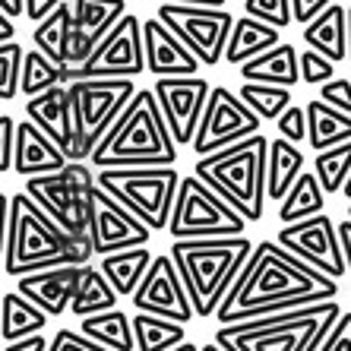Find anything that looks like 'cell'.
<instances>
[{
  "instance_id": "27",
  "label": "cell",
  "mask_w": 351,
  "mask_h": 351,
  "mask_svg": "<svg viewBox=\"0 0 351 351\" xmlns=\"http://www.w3.org/2000/svg\"><path fill=\"white\" fill-rule=\"evenodd\" d=\"M70 41H73V0H64V3L51 10L41 23H35L32 45L45 51L54 64L64 66V76H66V66H70Z\"/></svg>"
},
{
  "instance_id": "36",
  "label": "cell",
  "mask_w": 351,
  "mask_h": 351,
  "mask_svg": "<svg viewBox=\"0 0 351 351\" xmlns=\"http://www.w3.org/2000/svg\"><path fill=\"white\" fill-rule=\"evenodd\" d=\"M313 171H317L326 193H342V187L351 178V139L348 143H339V146L319 149L317 162H313Z\"/></svg>"
},
{
  "instance_id": "39",
  "label": "cell",
  "mask_w": 351,
  "mask_h": 351,
  "mask_svg": "<svg viewBox=\"0 0 351 351\" xmlns=\"http://www.w3.org/2000/svg\"><path fill=\"white\" fill-rule=\"evenodd\" d=\"M244 3V13L256 19H266V23L278 25V29H288L294 19V3L291 0H241Z\"/></svg>"
},
{
  "instance_id": "4",
  "label": "cell",
  "mask_w": 351,
  "mask_h": 351,
  "mask_svg": "<svg viewBox=\"0 0 351 351\" xmlns=\"http://www.w3.org/2000/svg\"><path fill=\"white\" fill-rule=\"evenodd\" d=\"M254 241L247 234L228 237H174L171 256L187 282L196 317H215L219 304L231 291L244 263L254 254Z\"/></svg>"
},
{
  "instance_id": "5",
  "label": "cell",
  "mask_w": 351,
  "mask_h": 351,
  "mask_svg": "<svg viewBox=\"0 0 351 351\" xmlns=\"http://www.w3.org/2000/svg\"><path fill=\"white\" fill-rule=\"evenodd\" d=\"M266 165H269V143L266 136H254L231 143V146L199 156L193 171L209 180L231 206L247 215V221H260L266 213Z\"/></svg>"
},
{
  "instance_id": "44",
  "label": "cell",
  "mask_w": 351,
  "mask_h": 351,
  "mask_svg": "<svg viewBox=\"0 0 351 351\" xmlns=\"http://www.w3.org/2000/svg\"><path fill=\"white\" fill-rule=\"evenodd\" d=\"M319 351H351V311L339 313V319L329 326Z\"/></svg>"
},
{
  "instance_id": "50",
  "label": "cell",
  "mask_w": 351,
  "mask_h": 351,
  "mask_svg": "<svg viewBox=\"0 0 351 351\" xmlns=\"http://www.w3.org/2000/svg\"><path fill=\"white\" fill-rule=\"evenodd\" d=\"M339 234H342V250H345V260H348V276H351V215L339 225Z\"/></svg>"
},
{
  "instance_id": "20",
  "label": "cell",
  "mask_w": 351,
  "mask_h": 351,
  "mask_svg": "<svg viewBox=\"0 0 351 351\" xmlns=\"http://www.w3.org/2000/svg\"><path fill=\"white\" fill-rule=\"evenodd\" d=\"M143 41H146V66L152 76H190L203 66V60L187 48V41L162 16L143 23Z\"/></svg>"
},
{
  "instance_id": "51",
  "label": "cell",
  "mask_w": 351,
  "mask_h": 351,
  "mask_svg": "<svg viewBox=\"0 0 351 351\" xmlns=\"http://www.w3.org/2000/svg\"><path fill=\"white\" fill-rule=\"evenodd\" d=\"M0 13H7V16H25V0H0Z\"/></svg>"
},
{
  "instance_id": "26",
  "label": "cell",
  "mask_w": 351,
  "mask_h": 351,
  "mask_svg": "<svg viewBox=\"0 0 351 351\" xmlns=\"http://www.w3.org/2000/svg\"><path fill=\"white\" fill-rule=\"evenodd\" d=\"M278 41H282V29H278V25L244 13L241 19H234V29H231L225 60L234 64V66H241L244 60H250V58H256V54H263V51L276 48Z\"/></svg>"
},
{
  "instance_id": "29",
  "label": "cell",
  "mask_w": 351,
  "mask_h": 351,
  "mask_svg": "<svg viewBox=\"0 0 351 351\" xmlns=\"http://www.w3.org/2000/svg\"><path fill=\"white\" fill-rule=\"evenodd\" d=\"M307 123H311L307 143H311L313 152L351 139V114L342 111V108L329 105V101H323V98H311L307 101Z\"/></svg>"
},
{
  "instance_id": "16",
  "label": "cell",
  "mask_w": 351,
  "mask_h": 351,
  "mask_svg": "<svg viewBox=\"0 0 351 351\" xmlns=\"http://www.w3.org/2000/svg\"><path fill=\"white\" fill-rule=\"evenodd\" d=\"M156 95L158 105H162L165 117H168V127H171L174 139L180 146H193V136L199 130V121H203V111L209 105V95H213V82L203 80V76H156Z\"/></svg>"
},
{
  "instance_id": "41",
  "label": "cell",
  "mask_w": 351,
  "mask_h": 351,
  "mask_svg": "<svg viewBox=\"0 0 351 351\" xmlns=\"http://www.w3.org/2000/svg\"><path fill=\"white\" fill-rule=\"evenodd\" d=\"M278 133L294 143H304L307 139V130H311V123H307V105L298 108V105H288L282 114H278Z\"/></svg>"
},
{
  "instance_id": "37",
  "label": "cell",
  "mask_w": 351,
  "mask_h": 351,
  "mask_svg": "<svg viewBox=\"0 0 351 351\" xmlns=\"http://www.w3.org/2000/svg\"><path fill=\"white\" fill-rule=\"evenodd\" d=\"M66 82L64 76V66L54 64V60L45 54L41 48L25 51V60H23V95H38V92L51 89V86H60Z\"/></svg>"
},
{
  "instance_id": "9",
  "label": "cell",
  "mask_w": 351,
  "mask_h": 351,
  "mask_svg": "<svg viewBox=\"0 0 351 351\" xmlns=\"http://www.w3.org/2000/svg\"><path fill=\"white\" fill-rule=\"evenodd\" d=\"M244 228L247 215L231 206L209 180H203L196 171L180 178L174 213L168 221L171 237H228L244 234Z\"/></svg>"
},
{
  "instance_id": "23",
  "label": "cell",
  "mask_w": 351,
  "mask_h": 351,
  "mask_svg": "<svg viewBox=\"0 0 351 351\" xmlns=\"http://www.w3.org/2000/svg\"><path fill=\"white\" fill-rule=\"evenodd\" d=\"M304 45L323 51L335 64L348 60V7H342L335 0L323 13H317L311 23H304Z\"/></svg>"
},
{
  "instance_id": "30",
  "label": "cell",
  "mask_w": 351,
  "mask_h": 351,
  "mask_svg": "<svg viewBox=\"0 0 351 351\" xmlns=\"http://www.w3.org/2000/svg\"><path fill=\"white\" fill-rule=\"evenodd\" d=\"M156 256L146 250V244L139 247H127V250H114V254H105L98 256V266L111 278V285L121 291V298H133V291L139 288L146 269L152 266Z\"/></svg>"
},
{
  "instance_id": "45",
  "label": "cell",
  "mask_w": 351,
  "mask_h": 351,
  "mask_svg": "<svg viewBox=\"0 0 351 351\" xmlns=\"http://www.w3.org/2000/svg\"><path fill=\"white\" fill-rule=\"evenodd\" d=\"M3 269L13 263V250H16V209H13V196L3 193Z\"/></svg>"
},
{
  "instance_id": "11",
  "label": "cell",
  "mask_w": 351,
  "mask_h": 351,
  "mask_svg": "<svg viewBox=\"0 0 351 351\" xmlns=\"http://www.w3.org/2000/svg\"><path fill=\"white\" fill-rule=\"evenodd\" d=\"M156 16H162L180 38L187 41V48L203 60V66H215L225 60L231 29H234V16H231L225 7L162 0L156 10Z\"/></svg>"
},
{
  "instance_id": "48",
  "label": "cell",
  "mask_w": 351,
  "mask_h": 351,
  "mask_svg": "<svg viewBox=\"0 0 351 351\" xmlns=\"http://www.w3.org/2000/svg\"><path fill=\"white\" fill-rule=\"evenodd\" d=\"M51 348V339H45L41 332H32V335H23L16 342L3 345V351H48Z\"/></svg>"
},
{
  "instance_id": "28",
  "label": "cell",
  "mask_w": 351,
  "mask_h": 351,
  "mask_svg": "<svg viewBox=\"0 0 351 351\" xmlns=\"http://www.w3.org/2000/svg\"><path fill=\"white\" fill-rule=\"evenodd\" d=\"M301 174H304V152L298 149L294 139L278 133V139L269 143V165H266V193H269V199L282 203Z\"/></svg>"
},
{
  "instance_id": "43",
  "label": "cell",
  "mask_w": 351,
  "mask_h": 351,
  "mask_svg": "<svg viewBox=\"0 0 351 351\" xmlns=\"http://www.w3.org/2000/svg\"><path fill=\"white\" fill-rule=\"evenodd\" d=\"M48 351H105V348H101L92 335L82 332V329L80 332H76V329H60V332L51 339Z\"/></svg>"
},
{
  "instance_id": "22",
  "label": "cell",
  "mask_w": 351,
  "mask_h": 351,
  "mask_svg": "<svg viewBox=\"0 0 351 351\" xmlns=\"http://www.w3.org/2000/svg\"><path fill=\"white\" fill-rule=\"evenodd\" d=\"M70 162L64 149L41 130L35 121H19L16 130V158H13V171L23 174V178H32V174H48V171H60L64 165Z\"/></svg>"
},
{
  "instance_id": "57",
  "label": "cell",
  "mask_w": 351,
  "mask_h": 351,
  "mask_svg": "<svg viewBox=\"0 0 351 351\" xmlns=\"http://www.w3.org/2000/svg\"><path fill=\"white\" fill-rule=\"evenodd\" d=\"M348 215H351V199H348Z\"/></svg>"
},
{
  "instance_id": "53",
  "label": "cell",
  "mask_w": 351,
  "mask_h": 351,
  "mask_svg": "<svg viewBox=\"0 0 351 351\" xmlns=\"http://www.w3.org/2000/svg\"><path fill=\"white\" fill-rule=\"evenodd\" d=\"M162 3V0H158ZM174 3H206V7H225L228 0H174Z\"/></svg>"
},
{
  "instance_id": "17",
  "label": "cell",
  "mask_w": 351,
  "mask_h": 351,
  "mask_svg": "<svg viewBox=\"0 0 351 351\" xmlns=\"http://www.w3.org/2000/svg\"><path fill=\"white\" fill-rule=\"evenodd\" d=\"M133 307L136 311H149V313H162V317L180 319V323H190L196 317V307L190 301L187 282L178 269V260L168 254H158L152 260V266L146 269L139 288L133 291Z\"/></svg>"
},
{
  "instance_id": "3",
  "label": "cell",
  "mask_w": 351,
  "mask_h": 351,
  "mask_svg": "<svg viewBox=\"0 0 351 351\" xmlns=\"http://www.w3.org/2000/svg\"><path fill=\"white\" fill-rule=\"evenodd\" d=\"M339 313H342V307L335 298L301 304L291 311L221 323L215 332V342L225 351H319Z\"/></svg>"
},
{
  "instance_id": "54",
  "label": "cell",
  "mask_w": 351,
  "mask_h": 351,
  "mask_svg": "<svg viewBox=\"0 0 351 351\" xmlns=\"http://www.w3.org/2000/svg\"><path fill=\"white\" fill-rule=\"evenodd\" d=\"M174 351H199V348H196L193 342H187V339H184V342H180V345H178V348H174Z\"/></svg>"
},
{
  "instance_id": "13",
  "label": "cell",
  "mask_w": 351,
  "mask_h": 351,
  "mask_svg": "<svg viewBox=\"0 0 351 351\" xmlns=\"http://www.w3.org/2000/svg\"><path fill=\"white\" fill-rule=\"evenodd\" d=\"M146 66V41H143V23L133 13H123V19L98 41L92 58L76 70H66V82L89 80V76H130L136 80Z\"/></svg>"
},
{
  "instance_id": "49",
  "label": "cell",
  "mask_w": 351,
  "mask_h": 351,
  "mask_svg": "<svg viewBox=\"0 0 351 351\" xmlns=\"http://www.w3.org/2000/svg\"><path fill=\"white\" fill-rule=\"evenodd\" d=\"M64 0H25V16L32 19V23H41V19L48 16L54 7H60Z\"/></svg>"
},
{
  "instance_id": "18",
  "label": "cell",
  "mask_w": 351,
  "mask_h": 351,
  "mask_svg": "<svg viewBox=\"0 0 351 351\" xmlns=\"http://www.w3.org/2000/svg\"><path fill=\"white\" fill-rule=\"evenodd\" d=\"M123 0H73V41H70V66L76 70L92 58L98 41L123 19Z\"/></svg>"
},
{
  "instance_id": "40",
  "label": "cell",
  "mask_w": 351,
  "mask_h": 351,
  "mask_svg": "<svg viewBox=\"0 0 351 351\" xmlns=\"http://www.w3.org/2000/svg\"><path fill=\"white\" fill-rule=\"evenodd\" d=\"M335 76V60L326 58L323 51L317 48H307L301 51V82L307 86H323Z\"/></svg>"
},
{
  "instance_id": "7",
  "label": "cell",
  "mask_w": 351,
  "mask_h": 351,
  "mask_svg": "<svg viewBox=\"0 0 351 351\" xmlns=\"http://www.w3.org/2000/svg\"><path fill=\"white\" fill-rule=\"evenodd\" d=\"M98 184L114 193L127 209L152 225V231H168L178 199L180 174L174 165H114L98 168Z\"/></svg>"
},
{
  "instance_id": "35",
  "label": "cell",
  "mask_w": 351,
  "mask_h": 351,
  "mask_svg": "<svg viewBox=\"0 0 351 351\" xmlns=\"http://www.w3.org/2000/svg\"><path fill=\"white\" fill-rule=\"evenodd\" d=\"M241 98L254 108L263 121H278V114L291 105V86L244 80V86H241Z\"/></svg>"
},
{
  "instance_id": "14",
  "label": "cell",
  "mask_w": 351,
  "mask_h": 351,
  "mask_svg": "<svg viewBox=\"0 0 351 351\" xmlns=\"http://www.w3.org/2000/svg\"><path fill=\"white\" fill-rule=\"evenodd\" d=\"M276 241L282 247H288L294 256L313 263V266L323 269L326 276H332V278L348 276L342 234H339V225H335L326 213H317L301 221H288V225L278 228Z\"/></svg>"
},
{
  "instance_id": "38",
  "label": "cell",
  "mask_w": 351,
  "mask_h": 351,
  "mask_svg": "<svg viewBox=\"0 0 351 351\" xmlns=\"http://www.w3.org/2000/svg\"><path fill=\"white\" fill-rule=\"evenodd\" d=\"M23 60L25 51L16 38L0 41V101L3 105H10L16 92L23 89Z\"/></svg>"
},
{
  "instance_id": "32",
  "label": "cell",
  "mask_w": 351,
  "mask_h": 351,
  "mask_svg": "<svg viewBox=\"0 0 351 351\" xmlns=\"http://www.w3.org/2000/svg\"><path fill=\"white\" fill-rule=\"evenodd\" d=\"M82 332L92 335L105 351H136V335H133V319L123 311L111 307L101 313L82 317Z\"/></svg>"
},
{
  "instance_id": "21",
  "label": "cell",
  "mask_w": 351,
  "mask_h": 351,
  "mask_svg": "<svg viewBox=\"0 0 351 351\" xmlns=\"http://www.w3.org/2000/svg\"><path fill=\"white\" fill-rule=\"evenodd\" d=\"M86 263H60V266H48V269H35L16 278V288L32 298L41 311H48L51 317L70 311L73 294L82 282Z\"/></svg>"
},
{
  "instance_id": "12",
  "label": "cell",
  "mask_w": 351,
  "mask_h": 351,
  "mask_svg": "<svg viewBox=\"0 0 351 351\" xmlns=\"http://www.w3.org/2000/svg\"><path fill=\"white\" fill-rule=\"evenodd\" d=\"M260 123L263 117L241 98V92H231L228 86H213L209 105H206L199 130L193 136V152L196 156L219 152L231 143H241V139L260 133Z\"/></svg>"
},
{
  "instance_id": "15",
  "label": "cell",
  "mask_w": 351,
  "mask_h": 351,
  "mask_svg": "<svg viewBox=\"0 0 351 351\" xmlns=\"http://www.w3.org/2000/svg\"><path fill=\"white\" fill-rule=\"evenodd\" d=\"M89 231H92L95 256L149 244V237H152V225L139 219L133 209H127V206H123L114 193H108L101 184H98L95 193H92Z\"/></svg>"
},
{
  "instance_id": "52",
  "label": "cell",
  "mask_w": 351,
  "mask_h": 351,
  "mask_svg": "<svg viewBox=\"0 0 351 351\" xmlns=\"http://www.w3.org/2000/svg\"><path fill=\"white\" fill-rule=\"evenodd\" d=\"M16 38V29H13V16L0 13V41H13Z\"/></svg>"
},
{
  "instance_id": "25",
  "label": "cell",
  "mask_w": 351,
  "mask_h": 351,
  "mask_svg": "<svg viewBox=\"0 0 351 351\" xmlns=\"http://www.w3.org/2000/svg\"><path fill=\"white\" fill-rule=\"evenodd\" d=\"M51 313L41 311L38 304L32 298H25L23 291H3L0 298V339L3 345L16 342L23 335H32V332H45L48 326Z\"/></svg>"
},
{
  "instance_id": "1",
  "label": "cell",
  "mask_w": 351,
  "mask_h": 351,
  "mask_svg": "<svg viewBox=\"0 0 351 351\" xmlns=\"http://www.w3.org/2000/svg\"><path fill=\"white\" fill-rule=\"evenodd\" d=\"M335 294H339V278L294 256L278 241H260L250 260L244 263L241 276L234 278L231 291L225 294V301L219 304L215 319L237 323L260 313H278L301 304L329 301Z\"/></svg>"
},
{
  "instance_id": "24",
  "label": "cell",
  "mask_w": 351,
  "mask_h": 351,
  "mask_svg": "<svg viewBox=\"0 0 351 351\" xmlns=\"http://www.w3.org/2000/svg\"><path fill=\"white\" fill-rule=\"evenodd\" d=\"M241 76H244V80H254V82L298 86V82H301V54L294 51V45L278 41L276 48L244 60V64H241Z\"/></svg>"
},
{
  "instance_id": "2",
  "label": "cell",
  "mask_w": 351,
  "mask_h": 351,
  "mask_svg": "<svg viewBox=\"0 0 351 351\" xmlns=\"http://www.w3.org/2000/svg\"><path fill=\"white\" fill-rule=\"evenodd\" d=\"M178 139L168 117L158 105L156 89H139L130 105L121 111L111 130L92 149L89 165L114 168V165H174L178 162Z\"/></svg>"
},
{
  "instance_id": "47",
  "label": "cell",
  "mask_w": 351,
  "mask_h": 351,
  "mask_svg": "<svg viewBox=\"0 0 351 351\" xmlns=\"http://www.w3.org/2000/svg\"><path fill=\"white\" fill-rule=\"evenodd\" d=\"M294 3V23H311L317 13H323V10L329 7V3H335V0H291Z\"/></svg>"
},
{
  "instance_id": "55",
  "label": "cell",
  "mask_w": 351,
  "mask_h": 351,
  "mask_svg": "<svg viewBox=\"0 0 351 351\" xmlns=\"http://www.w3.org/2000/svg\"><path fill=\"white\" fill-rule=\"evenodd\" d=\"M348 64H351V7H348Z\"/></svg>"
},
{
  "instance_id": "10",
  "label": "cell",
  "mask_w": 351,
  "mask_h": 351,
  "mask_svg": "<svg viewBox=\"0 0 351 351\" xmlns=\"http://www.w3.org/2000/svg\"><path fill=\"white\" fill-rule=\"evenodd\" d=\"M70 92L76 114V162H89L98 139L111 130L139 89L130 76H89L70 82Z\"/></svg>"
},
{
  "instance_id": "8",
  "label": "cell",
  "mask_w": 351,
  "mask_h": 351,
  "mask_svg": "<svg viewBox=\"0 0 351 351\" xmlns=\"http://www.w3.org/2000/svg\"><path fill=\"white\" fill-rule=\"evenodd\" d=\"M98 187V174L89 171L86 162H70L60 171L48 174H32L25 178V193L32 196L35 203L58 221L64 231L92 244V231H89V209H92V193Z\"/></svg>"
},
{
  "instance_id": "56",
  "label": "cell",
  "mask_w": 351,
  "mask_h": 351,
  "mask_svg": "<svg viewBox=\"0 0 351 351\" xmlns=\"http://www.w3.org/2000/svg\"><path fill=\"white\" fill-rule=\"evenodd\" d=\"M342 193H345V196H348V199H351V178H348V184H345V187H342Z\"/></svg>"
},
{
  "instance_id": "34",
  "label": "cell",
  "mask_w": 351,
  "mask_h": 351,
  "mask_svg": "<svg viewBox=\"0 0 351 351\" xmlns=\"http://www.w3.org/2000/svg\"><path fill=\"white\" fill-rule=\"evenodd\" d=\"M323 206H326V190L319 184L317 171H304L294 180V187L285 193L282 206H278V221L288 225V221L311 219V215L323 213Z\"/></svg>"
},
{
  "instance_id": "19",
  "label": "cell",
  "mask_w": 351,
  "mask_h": 351,
  "mask_svg": "<svg viewBox=\"0 0 351 351\" xmlns=\"http://www.w3.org/2000/svg\"><path fill=\"white\" fill-rule=\"evenodd\" d=\"M25 117L35 121L48 133L70 158H76V114H73V92L70 82L51 86V89L29 95L25 101Z\"/></svg>"
},
{
  "instance_id": "6",
  "label": "cell",
  "mask_w": 351,
  "mask_h": 351,
  "mask_svg": "<svg viewBox=\"0 0 351 351\" xmlns=\"http://www.w3.org/2000/svg\"><path fill=\"white\" fill-rule=\"evenodd\" d=\"M13 209H16V250L13 263L3 269L7 278H19L25 272L48 269L60 263H89L95 256V247L76 241L70 231L60 228L25 190L13 193Z\"/></svg>"
},
{
  "instance_id": "31",
  "label": "cell",
  "mask_w": 351,
  "mask_h": 351,
  "mask_svg": "<svg viewBox=\"0 0 351 351\" xmlns=\"http://www.w3.org/2000/svg\"><path fill=\"white\" fill-rule=\"evenodd\" d=\"M133 335H136L139 351H174L187 339V323L162 317V313L136 311V317H133Z\"/></svg>"
},
{
  "instance_id": "46",
  "label": "cell",
  "mask_w": 351,
  "mask_h": 351,
  "mask_svg": "<svg viewBox=\"0 0 351 351\" xmlns=\"http://www.w3.org/2000/svg\"><path fill=\"white\" fill-rule=\"evenodd\" d=\"M319 98L351 114V80H339V76H332L329 82L319 86Z\"/></svg>"
},
{
  "instance_id": "42",
  "label": "cell",
  "mask_w": 351,
  "mask_h": 351,
  "mask_svg": "<svg viewBox=\"0 0 351 351\" xmlns=\"http://www.w3.org/2000/svg\"><path fill=\"white\" fill-rule=\"evenodd\" d=\"M16 130L19 123H13V114H0V174L13 171V158H16Z\"/></svg>"
},
{
  "instance_id": "33",
  "label": "cell",
  "mask_w": 351,
  "mask_h": 351,
  "mask_svg": "<svg viewBox=\"0 0 351 351\" xmlns=\"http://www.w3.org/2000/svg\"><path fill=\"white\" fill-rule=\"evenodd\" d=\"M117 298H121V291L111 285V278L101 272V266H89L86 263V272H82V282L73 294L70 313H76L82 319V317H89V313L111 311V307H117Z\"/></svg>"
}]
</instances>
